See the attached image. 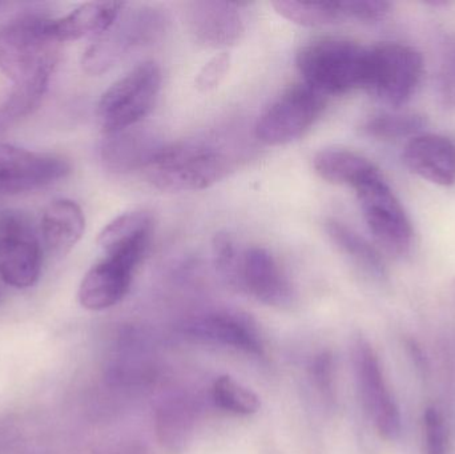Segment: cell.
Segmentation results:
<instances>
[{
  "instance_id": "obj_19",
  "label": "cell",
  "mask_w": 455,
  "mask_h": 454,
  "mask_svg": "<svg viewBox=\"0 0 455 454\" xmlns=\"http://www.w3.org/2000/svg\"><path fill=\"white\" fill-rule=\"evenodd\" d=\"M124 7V3L120 2L85 3L66 16L51 19V35L59 43L101 36L114 26Z\"/></svg>"
},
{
  "instance_id": "obj_32",
  "label": "cell",
  "mask_w": 455,
  "mask_h": 454,
  "mask_svg": "<svg viewBox=\"0 0 455 454\" xmlns=\"http://www.w3.org/2000/svg\"><path fill=\"white\" fill-rule=\"evenodd\" d=\"M315 381L323 391H331V383H333V360L331 354H323L318 356L315 362Z\"/></svg>"
},
{
  "instance_id": "obj_30",
  "label": "cell",
  "mask_w": 455,
  "mask_h": 454,
  "mask_svg": "<svg viewBox=\"0 0 455 454\" xmlns=\"http://www.w3.org/2000/svg\"><path fill=\"white\" fill-rule=\"evenodd\" d=\"M229 53L223 52L211 59L196 77V87L203 92L215 90L229 71Z\"/></svg>"
},
{
  "instance_id": "obj_7",
  "label": "cell",
  "mask_w": 455,
  "mask_h": 454,
  "mask_svg": "<svg viewBox=\"0 0 455 454\" xmlns=\"http://www.w3.org/2000/svg\"><path fill=\"white\" fill-rule=\"evenodd\" d=\"M363 219L371 235L387 252L408 255L413 245V227L405 208L384 175L376 176L355 189Z\"/></svg>"
},
{
  "instance_id": "obj_20",
  "label": "cell",
  "mask_w": 455,
  "mask_h": 454,
  "mask_svg": "<svg viewBox=\"0 0 455 454\" xmlns=\"http://www.w3.org/2000/svg\"><path fill=\"white\" fill-rule=\"evenodd\" d=\"M40 229L47 251L61 258L71 252L84 235V213L72 200H53L43 212Z\"/></svg>"
},
{
  "instance_id": "obj_26",
  "label": "cell",
  "mask_w": 455,
  "mask_h": 454,
  "mask_svg": "<svg viewBox=\"0 0 455 454\" xmlns=\"http://www.w3.org/2000/svg\"><path fill=\"white\" fill-rule=\"evenodd\" d=\"M425 125H427V120L421 115L387 114L368 120L363 130L371 138L395 140V139L414 138L421 133Z\"/></svg>"
},
{
  "instance_id": "obj_17",
  "label": "cell",
  "mask_w": 455,
  "mask_h": 454,
  "mask_svg": "<svg viewBox=\"0 0 455 454\" xmlns=\"http://www.w3.org/2000/svg\"><path fill=\"white\" fill-rule=\"evenodd\" d=\"M151 234V215L144 211H131L104 227L98 244L106 256H120L140 263L148 250Z\"/></svg>"
},
{
  "instance_id": "obj_27",
  "label": "cell",
  "mask_w": 455,
  "mask_h": 454,
  "mask_svg": "<svg viewBox=\"0 0 455 454\" xmlns=\"http://www.w3.org/2000/svg\"><path fill=\"white\" fill-rule=\"evenodd\" d=\"M213 400L219 408L233 415H254L261 407L259 396L254 392L228 376L216 380Z\"/></svg>"
},
{
  "instance_id": "obj_15",
  "label": "cell",
  "mask_w": 455,
  "mask_h": 454,
  "mask_svg": "<svg viewBox=\"0 0 455 454\" xmlns=\"http://www.w3.org/2000/svg\"><path fill=\"white\" fill-rule=\"evenodd\" d=\"M403 160L419 178L435 186L455 183V143L435 133H419L406 144Z\"/></svg>"
},
{
  "instance_id": "obj_25",
  "label": "cell",
  "mask_w": 455,
  "mask_h": 454,
  "mask_svg": "<svg viewBox=\"0 0 455 454\" xmlns=\"http://www.w3.org/2000/svg\"><path fill=\"white\" fill-rule=\"evenodd\" d=\"M50 79L15 84L12 92L0 104V136L36 111L47 91Z\"/></svg>"
},
{
  "instance_id": "obj_14",
  "label": "cell",
  "mask_w": 455,
  "mask_h": 454,
  "mask_svg": "<svg viewBox=\"0 0 455 454\" xmlns=\"http://www.w3.org/2000/svg\"><path fill=\"white\" fill-rule=\"evenodd\" d=\"M240 288L272 307L293 301V288L272 253L264 248H249L241 261Z\"/></svg>"
},
{
  "instance_id": "obj_8",
  "label": "cell",
  "mask_w": 455,
  "mask_h": 454,
  "mask_svg": "<svg viewBox=\"0 0 455 454\" xmlns=\"http://www.w3.org/2000/svg\"><path fill=\"white\" fill-rule=\"evenodd\" d=\"M323 95L312 88L294 85L273 101L256 125V136L267 146H283L305 135L323 111Z\"/></svg>"
},
{
  "instance_id": "obj_21",
  "label": "cell",
  "mask_w": 455,
  "mask_h": 454,
  "mask_svg": "<svg viewBox=\"0 0 455 454\" xmlns=\"http://www.w3.org/2000/svg\"><path fill=\"white\" fill-rule=\"evenodd\" d=\"M313 167L317 175L328 183L355 189L381 175V171L373 162L349 149H323L315 155Z\"/></svg>"
},
{
  "instance_id": "obj_18",
  "label": "cell",
  "mask_w": 455,
  "mask_h": 454,
  "mask_svg": "<svg viewBox=\"0 0 455 454\" xmlns=\"http://www.w3.org/2000/svg\"><path fill=\"white\" fill-rule=\"evenodd\" d=\"M160 148L154 135L132 127L107 135L101 143L100 157L107 170L125 173L144 170Z\"/></svg>"
},
{
  "instance_id": "obj_9",
  "label": "cell",
  "mask_w": 455,
  "mask_h": 454,
  "mask_svg": "<svg viewBox=\"0 0 455 454\" xmlns=\"http://www.w3.org/2000/svg\"><path fill=\"white\" fill-rule=\"evenodd\" d=\"M42 271V248L28 219L7 211L0 215V279L24 290L37 282Z\"/></svg>"
},
{
  "instance_id": "obj_6",
  "label": "cell",
  "mask_w": 455,
  "mask_h": 454,
  "mask_svg": "<svg viewBox=\"0 0 455 454\" xmlns=\"http://www.w3.org/2000/svg\"><path fill=\"white\" fill-rule=\"evenodd\" d=\"M164 29V19L154 8L141 7L120 13L114 26L85 51L83 69L99 76L114 68L131 51L151 44Z\"/></svg>"
},
{
  "instance_id": "obj_24",
  "label": "cell",
  "mask_w": 455,
  "mask_h": 454,
  "mask_svg": "<svg viewBox=\"0 0 455 454\" xmlns=\"http://www.w3.org/2000/svg\"><path fill=\"white\" fill-rule=\"evenodd\" d=\"M275 12L289 21L304 27L328 26L347 20L342 2H293L278 0L272 3Z\"/></svg>"
},
{
  "instance_id": "obj_11",
  "label": "cell",
  "mask_w": 455,
  "mask_h": 454,
  "mask_svg": "<svg viewBox=\"0 0 455 454\" xmlns=\"http://www.w3.org/2000/svg\"><path fill=\"white\" fill-rule=\"evenodd\" d=\"M71 172L64 157L0 143V195L15 196L51 186Z\"/></svg>"
},
{
  "instance_id": "obj_16",
  "label": "cell",
  "mask_w": 455,
  "mask_h": 454,
  "mask_svg": "<svg viewBox=\"0 0 455 454\" xmlns=\"http://www.w3.org/2000/svg\"><path fill=\"white\" fill-rule=\"evenodd\" d=\"M187 18L195 39L207 47H229L235 44L243 34L240 4L235 3H192Z\"/></svg>"
},
{
  "instance_id": "obj_29",
  "label": "cell",
  "mask_w": 455,
  "mask_h": 454,
  "mask_svg": "<svg viewBox=\"0 0 455 454\" xmlns=\"http://www.w3.org/2000/svg\"><path fill=\"white\" fill-rule=\"evenodd\" d=\"M424 434L427 454H448V426L443 413L435 407H429L425 410Z\"/></svg>"
},
{
  "instance_id": "obj_31",
  "label": "cell",
  "mask_w": 455,
  "mask_h": 454,
  "mask_svg": "<svg viewBox=\"0 0 455 454\" xmlns=\"http://www.w3.org/2000/svg\"><path fill=\"white\" fill-rule=\"evenodd\" d=\"M438 93L445 106H455V43L443 53L438 74Z\"/></svg>"
},
{
  "instance_id": "obj_28",
  "label": "cell",
  "mask_w": 455,
  "mask_h": 454,
  "mask_svg": "<svg viewBox=\"0 0 455 454\" xmlns=\"http://www.w3.org/2000/svg\"><path fill=\"white\" fill-rule=\"evenodd\" d=\"M213 261L219 275L228 284L240 288L241 261L232 236L227 232H219L212 240Z\"/></svg>"
},
{
  "instance_id": "obj_22",
  "label": "cell",
  "mask_w": 455,
  "mask_h": 454,
  "mask_svg": "<svg viewBox=\"0 0 455 454\" xmlns=\"http://www.w3.org/2000/svg\"><path fill=\"white\" fill-rule=\"evenodd\" d=\"M325 228L336 247L347 258L352 259L366 274L376 279H385L387 266L384 259L365 237L336 220H329Z\"/></svg>"
},
{
  "instance_id": "obj_1",
  "label": "cell",
  "mask_w": 455,
  "mask_h": 454,
  "mask_svg": "<svg viewBox=\"0 0 455 454\" xmlns=\"http://www.w3.org/2000/svg\"><path fill=\"white\" fill-rule=\"evenodd\" d=\"M232 160L211 139H192L162 147L144 168L146 179L164 192L199 191L226 178Z\"/></svg>"
},
{
  "instance_id": "obj_12",
  "label": "cell",
  "mask_w": 455,
  "mask_h": 454,
  "mask_svg": "<svg viewBox=\"0 0 455 454\" xmlns=\"http://www.w3.org/2000/svg\"><path fill=\"white\" fill-rule=\"evenodd\" d=\"M184 333L194 340L228 346L251 356L264 354V343L256 325L240 314L218 312L191 320Z\"/></svg>"
},
{
  "instance_id": "obj_10",
  "label": "cell",
  "mask_w": 455,
  "mask_h": 454,
  "mask_svg": "<svg viewBox=\"0 0 455 454\" xmlns=\"http://www.w3.org/2000/svg\"><path fill=\"white\" fill-rule=\"evenodd\" d=\"M353 365L361 399L382 439L395 442L401 434V413L387 388L373 346L363 338L353 346Z\"/></svg>"
},
{
  "instance_id": "obj_4",
  "label": "cell",
  "mask_w": 455,
  "mask_h": 454,
  "mask_svg": "<svg viewBox=\"0 0 455 454\" xmlns=\"http://www.w3.org/2000/svg\"><path fill=\"white\" fill-rule=\"evenodd\" d=\"M162 87V71L144 61L115 82L99 100L96 117L106 135L132 128L154 108Z\"/></svg>"
},
{
  "instance_id": "obj_5",
  "label": "cell",
  "mask_w": 455,
  "mask_h": 454,
  "mask_svg": "<svg viewBox=\"0 0 455 454\" xmlns=\"http://www.w3.org/2000/svg\"><path fill=\"white\" fill-rule=\"evenodd\" d=\"M424 59L416 48L403 43H381L368 48L363 90L382 103L400 108L419 88Z\"/></svg>"
},
{
  "instance_id": "obj_13",
  "label": "cell",
  "mask_w": 455,
  "mask_h": 454,
  "mask_svg": "<svg viewBox=\"0 0 455 454\" xmlns=\"http://www.w3.org/2000/svg\"><path fill=\"white\" fill-rule=\"evenodd\" d=\"M138 264L117 256H106L80 283L79 301L88 311H104L124 299Z\"/></svg>"
},
{
  "instance_id": "obj_23",
  "label": "cell",
  "mask_w": 455,
  "mask_h": 454,
  "mask_svg": "<svg viewBox=\"0 0 455 454\" xmlns=\"http://www.w3.org/2000/svg\"><path fill=\"white\" fill-rule=\"evenodd\" d=\"M195 416L191 404L184 399H173L160 407L156 431L165 450L179 452L188 442L194 429Z\"/></svg>"
},
{
  "instance_id": "obj_2",
  "label": "cell",
  "mask_w": 455,
  "mask_h": 454,
  "mask_svg": "<svg viewBox=\"0 0 455 454\" xmlns=\"http://www.w3.org/2000/svg\"><path fill=\"white\" fill-rule=\"evenodd\" d=\"M50 20L26 13L0 27V71L13 84L50 79L60 44L51 35Z\"/></svg>"
},
{
  "instance_id": "obj_3",
  "label": "cell",
  "mask_w": 455,
  "mask_h": 454,
  "mask_svg": "<svg viewBox=\"0 0 455 454\" xmlns=\"http://www.w3.org/2000/svg\"><path fill=\"white\" fill-rule=\"evenodd\" d=\"M366 66L368 48L350 40H317L297 53L305 84L321 95H341L363 88Z\"/></svg>"
}]
</instances>
